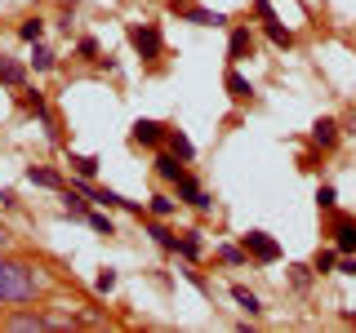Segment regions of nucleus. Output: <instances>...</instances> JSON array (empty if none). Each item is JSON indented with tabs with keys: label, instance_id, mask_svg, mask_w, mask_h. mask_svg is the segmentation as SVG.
<instances>
[{
	"label": "nucleus",
	"instance_id": "nucleus-20",
	"mask_svg": "<svg viewBox=\"0 0 356 333\" xmlns=\"http://www.w3.org/2000/svg\"><path fill=\"white\" fill-rule=\"evenodd\" d=\"M170 147H174L178 155H183V160H187V155H192V142H187V138H178V133H174V138H170Z\"/></svg>",
	"mask_w": 356,
	"mask_h": 333
},
{
	"label": "nucleus",
	"instance_id": "nucleus-19",
	"mask_svg": "<svg viewBox=\"0 0 356 333\" xmlns=\"http://www.w3.org/2000/svg\"><path fill=\"white\" fill-rule=\"evenodd\" d=\"M72 164H76V169H81L85 178H94V169H98V164H94V160H89V155H76V160H72Z\"/></svg>",
	"mask_w": 356,
	"mask_h": 333
},
{
	"label": "nucleus",
	"instance_id": "nucleus-12",
	"mask_svg": "<svg viewBox=\"0 0 356 333\" xmlns=\"http://www.w3.org/2000/svg\"><path fill=\"white\" fill-rule=\"evenodd\" d=\"M187 18L205 22V27H214V22H222V14H209V9H196V5H187Z\"/></svg>",
	"mask_w": 356,
	"mask_h": 333
},
{
	"label": "nucleus",
	"instance_id": "nucleus-4",
	"mask_svg": "<svg viewBox=\"0 0 356 333\" xmlns=\"http://www.w3.org/2000/svg\"><path fill=\"white\" fill-rule=\"evenodd\" d=\"M245 249L254 253V258H263V262H272L276 258V244L263 236V231H250V236H245Z\"/></svg>",
	"mask_w": 356,
	"mask_h": 333
},
{
	"label": "nucleus",
	"instance_id": "nucleus-13",
	"mask_svg": "<svg viewBox=\"0 0 356 333\" xmlns=\"http://www.w3.org/2000/svg\"><path fill=\"white\" fill-rule=\"evenodd\" d=\"M156 164H161V173H165V178H174V182H178V173H183V164H178L174 155H161Z\"/></svg>",
	"mask_w": 356,
	"mask_h": 333
},
{
	"label": "nucleus",
	"instance_id": "nucleus-22",
	"mask_svg": "<svg viewBox=\"0 0 356 333\" xmlns=\"http://www.w3.org/2000/svg\"><path fill=\"white\" fill-rule=\"evenodd\" d=\"M5 249H9V231L0 227V253H5Z\"/></svg>",
	"mask_w": 356,
	"mask_h": 333
},
{
	"label": "nucleus",
	"instance_id": "nucleus-10",
	"mask_svg": "<svg viewBox=\"0 0 356 333\" xmlns=\"http://www.w3.org/2000/svg\"><path fill=\"white\" fill-rule=\"evenodd\" d=\"M227 89H232V98H241V103H245V98H250V94H254V89H250V80H241V76H236V71H232V76H227Z\"/></svg>",
	"mask_w": 356,
	"mask_h": 333
},
{
	"label": "nucleus",
	"instance_id": "nucleus-15",
	"mask_svg": "<svg viewBox=\"0 0 356 333\" xmlns=\"http://www.w3.org/2000/svg\"><path fill=\"white\" fill-rule=\"evenodd\" d=\"M267 36H272L276 44H285V49H289V44H294V36H289L285 27H276V22H267Z\"/></svg>",
	"mask_w": 356,
	"mask_h": 333
},
{
	"label": "nucleus",
	"instance_id": "nucleus-23",
	"mask_svg": "<svg viewBox=\"0 0 356 333\" xmlns=\"http://www.w3.org/2000/svg\"><path fill=\"white\" fill-rule=\"evenodd\" d=\"M58 5H63V9H76V5H81V0H58Z\"/></svg>",
	"mask_w": 356,
	"mask_h": 333
},
{
	"label": "nucleus",
	"instance_id": "nucleus-8",
	"mask_svg": "<svg viewBox=\"0 0 356 333\" xmlns=\"http://www.w3.org/2000/svg\"><path fill=\"white\" fill-rule=\"evenodd\" d=\"M232 298H236V302H241L245 311H250V316H259V311H263V307H259V298H254V293H250V289H241V284H236V289H232Z\"/></svg>",
	"mask_w": 356,
	"mask_h": 333
},
{
	"label": "nucleus",
	"instance_id": "nucleus-9",
	"mask_svg": "<svg viewBox=\"0 0 356 333\" xmlns=\"http://www.w3.org/2000/svg\"><path fill=\"white\" fill-rule=\"evenodd\" d=\"M18 36H22V40H40V36H44V22H40V18H27V22L18 27Z\"/></svg>",
	"mask_w": 356,
	"mask_h": 333
},
{
	"label": "nucleus",
	"instance_id": "nucleus-3",
	"mask_svg": "<svg viewBox=\"0 0 356 333\" xmlns=\"http://www.w3.org/2000/svg\"><path fill=\"white\" fill-rule=\"evenodd\" d=\"M129 40H134V49H138L143 58H156V53H161V36H156V27H134Z\"/></svg>",
	"mask_w": 356,
	"mask_h": 333
},
{
	"label": "nucleus",
	"instance_id": "nucleus-21",
	"mask_svg": "<svg viewBox=\"0 0 356 333\" xmlns=\"http://www.w3.org/2000/svg\"><path fill=\"white\" fill-rule=\"evenodd\" d=\"M89 227H94V231H107V236H111V222H107L103 214H89Z\"/></svg>",
	"mask_w": 356,
	"mask_h": 333
},
{
	"label": "nucleus",
	"instance_id": "nucleus-16",
	"mask_svg": "<svg viewBox=\"0 0 356 333\" xmlns=\"http://www.w3.org/2000/svg\"><path fill=\"white\" fill-rule=\"evenodd\" d=\"M316 142H321V147L334 142V120H321V125H316Z\"/></svg>",
	"mask_w": 356,
	"mask_h": 333
},
{
	"label": "nucleus",
	"instance_id": "nucleus-18",
	"mask_svg": "<svg viewBox=\"0 0 356 333\" xmlns=\"http://www.w3.org/2000/svg\"><path fill=\"white\" fill-rule=\"evenodd\" d=\"M31 62H36L40 71H49V67H54V53H49V49H44V44L36 40V58H31Z\"/></svg>",
	"mask_w": 356,
	"mask_h": 333
},
{
	"label": "nucleus",
	"instance_id": "nucleus-5",
	"mask_svg": "<svg viewBox=\"0 0 356 333\" xmlns=\"http://www.w3.org/2000/svg\"><path fill=\"white\" fill-rule=\"evenodd\" d=\"M178 191H183V196H187V205H196V209H205V205H209L205 191H200V187H196L187 173H178Z\"/></svg>",
	"mask_w": 356,
	"mask_h": 333
},
{
	"label": "nucleus",
	"instance_id": "nucleus-14",
	"mask_svg": "<svg viewBox=\"0 0 356 333\" xmlns=\"http://www.w3.org/2000/svg\"><path fill=\"white\" fill-rule=\"evenodd\" d=\"M0 80H5V85H18V80H22L18 62H0Z\"/></svg>",
	"mask_w": 356,
	"mask_h": 333
},
{
	"label": "nucleus",
	"instance_id": "nucleus-1",
	"mask_svg": "<svg viewBox=\"0 0 356 333\" xmlns=\"http://www.w3.org/2000/svg\"><path fill=\"white\" fill-rule=\"evenodd\" d=\"M40 275L31 271L27 262H14V258H0V302L5 307H27L40 298Z\"/></svg>",
	"mask_w": 356,
	"mask_h": 333
},
{
	"label": "nucleus",
	"instance_id": "nucleus-6",
	"mask_svg": "<svg viewBox=\"0 0 356 333\" xmlns=\"http://www.w3.org/2000/svg\"><path fill=\"white\" fill-rule=\"evenodd\" d=\"M250 49H254V36L245 27H236V31H232V58H245Z\"/></svg>",
	"mask_w": 356,
	"mask_h": 333
},
{
	"label": "nucleus",
	"instance_id": "nucleus-2",
	"mask_svg": "<svg viewBox=\"0 0 356 333\" xmlns=\"http://www.w3.org/2000/svg\"><path fill=\"white\" fill-rule=\"evenodd\" d=\"M72 320H63V316H31V311H18V316H9L5 320V329H14V333H40V329H67Z\"/></svg>",
	"mask_w": 356,
	"mask_h": 333
},
{
	"label": "nucleus",
	"instance_id": "nucleus-11",
	"mask_svg": "<svg viewBox=\"0 0 356 333\" xmlns=\"http://www.w3.org/2000/svg\"><path fill=\"white\" fill-rule=\"evenodd\" d=\"M334 236H339V249H356V227H352V222H343Z\"/></svg>",
	"mask_w": 356,
	"mask_h": 333
},
{
	"label": "nucleus",
	"instance_id": "nucleus-7",
	"mask_svg": "<svg viewBox=\"0 0 356 333\" xmlns=\"http://www.w3.org/2000/svg\"><path fill=\"white\" fill-rule=\"evenodd\" d=\"M134 138H138V142H161V125H152V120H138V125H134Z\"/></svg>",
	"mask_w": 356,
	"mask_h": 333
},
{
	"label": "nucleus",
	"instance_id": "nucleus-17",
	"mask_svg": "<svg viewBox=\"0 0 356 333\" xmlns=\"http://www.w3.org/2000/svg\"><path fill=\"white\" fill-rule=\"evenodd\" d=\"M27 178H31V182H36V187H58V178H54L49 169H31Z\"/></svg>",
	"mask_w": 356,
	"mask_h": 333
}]
</instances>
